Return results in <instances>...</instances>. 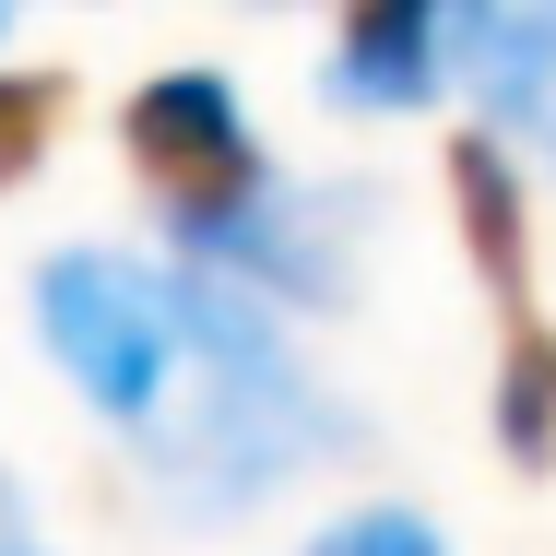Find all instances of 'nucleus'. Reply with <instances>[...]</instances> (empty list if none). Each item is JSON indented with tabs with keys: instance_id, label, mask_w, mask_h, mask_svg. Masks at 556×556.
<instances>
[{
	"instance_id": "obj_8",
	"label": "nucleus",
	"mask_w": 556,
	"mask_h": 556,
	"mask_svg": "<svg viewBox=\"0 0 556 556\" xmlns=\"http://www.w3.org/2000/svg\"><path fill=\"white\" fill-rule=\"evenodd\" d=\"M497 439H509V462H556V332L545 320H509V355H497Z\"/></svg>"
},
{
	"instance_id": "obj_1",
	"label": "nucleus",
	"mask_w": 556,
	"mask_h": 556,
	"mask_svg": "<svg viewBox=\"0 0 556 556\" xmlns=\"http://www.w3.org/2000/svg\"><path fill=\"white\" fill-rule=\"evenodd\" d=\"M130 439L166 473L178 509H249L273 473L332 450L343 415L320 403V379L261 332V308H237L225 285H178V367H166V403Z\"/></svg>"
},
{
	"instance_id": "obj_3",
	"label": "nucleus",
	"mask_w": 556,
	"mask_h": 556,
	"mask_svg": "<svg viewBox=\"0 0 556 556\" xmlns=\"http://www.w3.org/2000/svg\"><path fill=\"white\" fill-rule=\"evenodd\" d=\"M130 166L166 190V214H178V225L237 214V202L273 190V166H261V142H249L225 72H154V84L130 96Z\"/></svg>"
},
{
	"instance_id": "obj_7",
	"label": "nucleus",
	"mask_w": 556,
	"mask_h": 556,
	"mask_svg": "<svg viewBox=\"0 0 556 556\" xmlns=\"http://www.w3.org/2000/svg\"><path fill=\"white\" fill-rule=\"evenodd\" d=\"M439 48H450V24L427 12V0H367V12L332 36V96H355V108H403V96H427Z\"/></svg>"
},
{
	"instance_id": "obj_2",
	"label": "nucleus",
	"mask_w": 556,
	"mask_h": 556,
	"mask_svg": "<svg viewBox=\"0 0 556 556\" xmlns=\"http://www.w3.org/2000/svg\"><path fill=\"white\" fill-rule=\"evenodd\" d=\"M36 320L60 343V367L108 403L118 427H142L166 403V367H178V285H154L142 261L118 249H60L36 273Z\"/></svg>"
},
{
	"instance_id": "obj_10",
	"label": "nucleus",
	"mask_w": 556,
	"mask_h": 556,
	"mask_svg": "<svg viewBox=\"0 0 556 556\" xmlns=\"http://www.w3.org/2000/svg\"><path fill=\"white\" fill-rule=\"evenodd\" d=\"M308 556H450V545H439V521H415V509H355Z\"/></svg>"
},
{
	"instance_id": "obj_4",
	"label": "nucleus",
	"mask_w": 556,
	"mask_h": 556,
	"mask_svg": "<svg viewBox=\"0 0 556 556\" xmlns=\"http://www.w3.org/2000/svg\"><path fill=\"white\" fill-rule=\"evenodd\" d=\"M178 249L190 261H237L249 285H285V296H343V249L320 237V202H296V190H261L237 214L178 225Z\"/></svg>"
},
{
	"instance_id": "obj_9",
	"label": "nucleus",
	"mask_w": 556,
	"mask_h": 556,
	"mask_svg": "<svg viewBox=\"0 0 556 556\" xmlns=\"http://www.w3.org/2000/svg\"><path fill=\"white\" fill-rule=\"evenodd\" d=\"M60 72H0V178H24L36 154H48V130H60Z\"/></svg>"
},
{
	"instance_id": "obj_5",
	"label": "nucleus",
	"mask_w": 556,
	"mask_h": 556,
	"mask_svg": "<svg viewBox=\"0 0 556 556\" xmlns=\"http://www.w3.org/2000/svg\"><path fill=\"white\" fill-rule=\"evenodd\" d=\"M450 48L473 60V96L497 130H521L533 154H556V0L545 12H462Z\"/></svg>"
},
{
	"instance_id": "obj_6",
	"label": "nucleus",
	"mask_w": 556,
	"mask_h": 556,
	"mask_svg": "<svg viewBox=\"0 0 556 556\" xmlns=\"http://www.w3.org/2000/svg\"><path fill=\"white\" fill-rule=\"evenodd\" d=\"M450 202H462V249H473L485 296H497L509 320H533V214H521V178H509V154H497L485 130L450 142Z\"/></svg>"
}]
</instances>
